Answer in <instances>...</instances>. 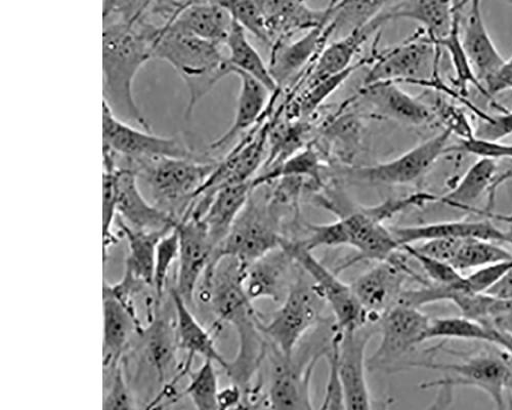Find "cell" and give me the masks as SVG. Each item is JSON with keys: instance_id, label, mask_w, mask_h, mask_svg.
I'll return each instance as SVG.
<instances>
[{"instance_id": "obj_1", "label": "cell", "mask_w": 512, "mask_h": 410, "mask_svg": "<svg viewBox=\"0 0 512 410\" xmlns=\"http://www.w3.org/2000/svg\"><path fill=\"white\" fill-rule=\"evenodd\" d=\"M428 202L425 192H416L401 198L387 199L371 207H357L339 214L337 221L329 224L307 225L308 236L298 240L309 251L319 248L350 246L357 257L339 266L336 273L360 261L382 262L392 258L402 248L390 228L384 226L400 213L421 208Z\"/></svg>"}, {"instance_id": "obj_2", "label": "cell", "mask_w": 512, "mask_h": 410, "mask_svg": "<svg viewBox=\"0 0 512 410\" xmlns=\"http://www.w3.org/2000/svg\"><path fill=\"white\" fill-rule=\"evenodd\" d=\"M161 28L142 17L134 24L103 26L104 103L119 119L152 132L134 96L139 71L153 59Z\"/></svg>"}, {"instance_id": "obj_3", "label": "cell", "mask_w": 512, "mask_h": 410, "mask_svg": "<svg viewBox=\"0 0 512 410\" xmlns=\"http://www.w3.org/2000/svg\"><path fill=\"white\" fill-rule=\"evenodd\" d=\"M153 59L167 62L184 80L189 91L185 112L187 121H190L198 102L222 78L231 74L227 57L219 45L170 27L161 29Z\"/></svg>"}, {"instance_id": "obj_4", "label": "cell", "mask_w": 512, "mask_h": 410, "mask_svg": "<svg viewBox=\"0 0 512 410\" xmlns=\"http://www.w3.org/2000/svg\"><path fill=\"white\" fill-rule=\"evenodd\" d=\"M218 163L203 158L159 156L134 162L126 168L133 170L145 184L156 207L180 221Z\"/></svg>"}, {"instance_id": "obj_5", "label": "cell", "mask_w": 512, "mask_h": 410, "mask_svg": "<svg viewBox=\"0 0 512 410\" xmlns=\"http://www.w3.org/2000/svg\"><path fill=\"white\" fill-rule=\"evenodd\" d=\"M282 208L271 197L256 201L250 196L211 261L233 257L249 266L280 248L286 239L281 230Z\"/></svg>"}, {"instance_id": "obj_6", "label": "cell", "mask_w": 512, "mask_h": 410, "mask_svg": "<svg viewBox=\"0 0 512 410\" xmlns=\"http://www.w3.org/2000/svg\"><path fill=\"white\" fill-rule=\"evenodd\" d=\"M326 305L310 276L300 267L280 308L268 322L262 320L269 345L292 357L297 345L321 320Z\"/></svg>"}, {"instance_id": "obj_7", "label": "cell", "mask_w": 512, "mask_h": 410, "mask_svg": "<svg viewBox=\"0 0 512 410\" xmlns=\"http://www.w3.org/2000/svg\"><path fill=\"white\" fill-rule=\"evenodd\" d=\"M442 49L437 47L422 28L403 43L371 57L370 70L363 86L380 81H394L426 87L439 80Z\"/></svg>"}, {"instance_id": "obj_8", "label": "cell", "mask_w": 512, "mask_h": 410, "mask_svg": "<svg viewBox=\"0 0 512 410\" xmlns=\"http://www.w3.org/2000/svg\"><path fill=\"white\" fill-rule=\"evenodd\" d=\"M414 367L433 369L445 375L441 380L421 384L422 390L440 389L447 393L457 387H474L488 394L496 408H505V393L512 381V371L503 356L480 353L458 363L429 361L418 362Z\"/></svg>"}, {"instance_id": "obj_9", "label": "cell", "mask_w": 512, "mask_h": 410, "mask_svg": "<svg viewBox=\"0 0 512 410\" xmlns=\"http://www.w3.org/2000/svg\"><path fill=\"white\" fill-rule=\"evenodd\" d=\"M103 142L117 167H127L141 160L167 156L179 158H202L183 137H160L139 130L130 123L116 117L110 108L103 105Z\"/></svg>"}, {"instance_id": "obj_10", "label": "cell", "mask_w": 512, "mask_h": 410, "mask_svg": "<svg viewBox=\"0 0 512 410\" xmlns=\"http://www.w3.org/2000/svg\"><path fill=\"white\" fill-rule=\"evenodd\" d=\"M314 282L316 289L331 308L334 328L340 332L355 331L372 322L369 314L358 301L352 284L344 282L335 271L323 265L297 240L285 239L282 244ZM375 323V322H373Z\"/></svg>"}, {"instance_id": "obj_11", "label": "cell", "mask_w": 512, "mask_h": 410, "mask_svg": "<svg viewBox=\"0 0 512 410\" xmlns=\"http://www.w3.org/2000/svg\"><path fill=\"white\" fill-rule=\"evenodd\" d=\"M452 132L445 129L404 154L367 167L346 166L341 175L359 183L379 186H406L420 181L445 154Z\"/></svg>"}, {"instance_id": "obj_12", "label": "cell", "mask_w": 512, "mask_h": 410, "mask_svg": "<svg viewBox=\"0 0 512 410\" xmlns=\"http://www.w3.org/2000/svg\"><path fill=\"white\" fill-rule=\"evenodd\" d=\"M431 320L420 309L404 305H396L384 314L378 322L380 344L367 360L369 371H397L398 363L426 342Z\"/></svg>"}, {"instance_id": "obj_13", "label": "cell", "mask_w": 512, "mask_h": 410, "mask_svg": "<svg viewBox=\"0 0 512 410\" xmlns=\"http://www.w3.org/2000/svg\"><path fill=\"white\" fill-rule=\"evenodd\" d=\"M403 255L401 248L392 258L378 262L352 283L358 301L372 322L378 323L384 314L398 304L408 279L420 284L431 282L414 272Z\"/></svg>"}, {"instance_id": "obj_14", "label": "cell", "mask_w": 512, "mask_h": 410, "mask_svg": "<svg viewBox=\"0 0 512 410\" xmlns=\"http://www.w3.org/2000/svg\"><path fill=\"white\" fill-rule=\"evenodd\" d=\"M327 347L313 354L305 362L297 363L269 345L271 363L267 405L273 409H314L312 379L319 360L326 356Z\"/></svg>"}, {"instance_id": "obj_15", "label": "cell", "mask_w": 512, "mask_h": 410, "mask_svg": "<svg viewBox=\"0 0 512 410\" xmlns=\"http://www.w3.org/2000/svg\"><path fill=\"white\" fill-rule=\"evenodd\" d=\"M376 323L370 322L358 330L339 332L338 369L343 386L346 409L369 410L372 399L366 379V350L378 331Z\"/></svg>"}, {"instance_id": "obj_16", "label": "cell", "mask_w": 512, "mask_h": 410, "mask_svg": "<svg viewBox=\"0 0 512 410\" xmlns=\"http://www.w3.org/2000/svg\"><path fill=\"white\" fill-rule=\"evenodd\" d=\"M180 255L177 284L174 289L191 307L195 292L215 253L207 229L201 219L187 217L177 223Z\"/></svg>"}, {"instance_id": "obj_17", "label": "cell", "mask_w": 512, "mask_h": 410, "mask_svg": "<svg viewBox=\"0 0 512 410\" xmlns=\"http://www.w3.org/2000/svg\"><path fill=\"white\" fill-rule=\"evenodd\" d=\"M359 98L370 108L371 117L393 120L402 125L423 127L431 125L437 118L432 106L405 92L398 82L380 81L363 86Z\"/></svg>"}, {"instance_id": "obj_18", "label": "cell", "mask_w": 512, "mask_h": 410, "mask_svg": "<svg viewBox=\"0 0 512 410\" xmlns=\"http://www.w3.org/2000/svg\"><path fill=\"white\" fill-rule=\"evenodd\" d=\"M468 2L469 0H400L384 10L373 24L380 28L390 21L411 20L417 22L435 44L450 33L456 19L461 15L462 8Z\"/></svg>"}, {"instance_id": "obj_19", "label": "cell", "mask_w": 512, "mask_h": 410, "mask_svg": "<svg viewBox=\"0 0 512 410\" xmlns=\"http://www.w3.org/2000/svg\"><path fill=\"white\" fill-rule=\"evenodd\" d=\"M300 266L285 248L268 253L248 266L245 291L249 299L282 303L290 291Z\"/></svg>"}, {"instance_id": "obj_20", "label": "cell", "mask_w": 512, "mask_h": 410, "mask_svg": "<svg viewBox=\"0 0 512 410\" xmlns=\"http://www.w3.org/2000/svg\"><path fill=\"white\" fill-rule=\"evenodd\" d=\"M117 216L128 226L155 231L176 227V218L162 211L143 194L136 173L116 166Z\"/></svg>"}, {"instance_id": "obj_21", "label": "cell", "mask_w": 512, "mask_h": 410, "mask_svg": "<svg viewBox=\"0 0 512 410\" xmlns=\"http://www.w3.org/2000/svg\"><path fill=\"white\" fill-rule=\"evenodd\" d=\"M333 36L329 23L315 27L296 40L280 39L272 46L269 65L278 89L300 73L306 65L319 55L328 39Z\"/></svg>"}, {"instance_id": "obj_22", "label": "cell", "mask_w": 512, "mask_h": 410, "mask_svg": "<svg viewBox=\"0 0 512 410\" xmlns=\"http://www.w3.org/2000/svg\"><path fill=\"white\" fill-rule=\"evenodd\" d=\"M483 221H447L413 226L390 227L392 233L402 245L416 244L436 238H479L512 245V234L501 231L492 220Z\"/></svg>"}, {"instance_id": "obj_23", "label": "cell", "mask_w": 512, "mask_h": 410, "mask_svg": "<svg viewBox=\"0 0 512 410\" xmlns=\"http://www.w3.org/2000/svg\"><path fill=\"white\" fill-rule=\"evenodd\" d=\"M469 10L461 33L462 45L473 68L484 86L505 62L497 50L486 26L482 0H469Z\"/></svg>"}, {"instance_id": "obj_24", "label": "cell", "mask_w": 512, "mask_h": 410, "mask_svg": "<svg viewBox=\"0 0 512 410\" xmlns=\"http://www.w3.org/2000/svg\"><path fill=\"white\" fill-rule=\"evenodd\" d=\"M172 294L175 311V331L179 350L188 353L186 362L182 365V373L187 376L192 369L194 357L201 356L203 359H210L219 364L226 371L229 361L226 360L216 347L211 332L199 323L190 310V306L174 289Z\"/></svg>"}, {"instance_id": "obj_25", "label": "cell", "mask_w": 512, "mask_h": 410, "mask_svg": "<svg viewBox=\"0 0 512 410\" xmlns=\"http://www.w3.org/2000/svg\"><path fill=\"white\" fill-rule=\"evenodd\" d=\"M273 40L285 39L298 31H309L328 23L331 6L325 10H312L306 0H259ZM272 45V46H273Z\"/></svg>"}, {"instance_id": "obj_26", "label": "cell", "mask_w": 512, "mask_h": 410, "mask_svg": "<svg viewBox=\"0 0 512 410\" xmlns=\"http://www.w3.org/2000/svg\"><path fill=\"white\" fill-rule=\"evenodd\" d=\"M232 25L231 15L215 0H195L166 27L222 46L226 44Z\"/></svg>"}, {"instance_id": "obj_27", "label": "cell", "mask_w": 512, "mask_h": 410, "mask_svg": "<svg viewBox=\"0 0 512 410\" xmlns=\"http://www.w3.org/2000/svg\"><path fill=\"white\" fill-rule=\"evenodd\" d=\"M253 192L251 182L228 185L209 200L200 218L215 249L225 240Z\"/></svg>"}, {"instance_id": "obj_28", "label": "cell", "mask_w": 512, "mask_h": 410, "mask_svg": "<svg viewBox=\"0 0 512 410\" xmlns=\"http://www.w3.org/2000/svg\"><path fill=\"white\" fill-rule=\"evenodd\" d=\"M104 300V346L103 365L109 368L121 363L122 355L133 333L143 335L139 317L128 310L121 302L103 294Z\"/></svg>"}, {"instance_id": "obj_29", "label": "cell", "mask_w": 512, "mask_h": 410, "mask_svg": "<svg viewBox=\"0 0 512 410\" xmlns=\"http://www.w3.org/2000/svg\"><path fill=\"white\" fill-rule=\"evenodd\" d=\"M240 79V92L236 114L229 130L209 145V150L218 151L230 144L237 136L252 128L266 109L271 93L261 81L249 74L233 69Z\"/></svg>"}, {"instance_id": "obj_30", "label": "cell", "mask_w": 512, "mask_h": 410, "mask_svg": "<svg viewBox=\"0 0 512 410\" xmlns=\"http://www.w3.org/2000/svg\"><path fill=\"white\" fill-rule=\"evenodd\" d=\"M377 30L378 28L371 22L362 29L355 30L346 36L335 38L330 45L325 46L316 59L309 85L351 68L355 64L354 60L363 45Z\"/></svg>"}, {"instance_id": "obj_31", "label": "cell", "mask_w": 512, "mask_h": 410, "mask_svg": "<svg viewBox=\"0 0 512 410\" xmlns=\"http://www.w3.org/2000/svg\"><path fill=\"white\" fill-rule=\"evenodd\" d=\"M115 225L128 243L125 270L130 271L148 286H152L157 245L160 239L175 227L155 231L139 230L128 226L118 216Z\"/></svg>"}, {"instance_id": "obj_32", "label": "cell", "mask_w": 512, "mask_h": 410, "mask_svg": "<svg viewBox=\"0 0 512 410\" xmlns=\"http://www.w3.org/2000/svg\"><path fill=\"white\" fill-rule=\"evenodd\" d=\"M496 176L497 161L479 158L448 193L439 196L438 202L462 212L477 208L476 203L488 195Z\"/></svg>"}, {"instance_id": "obj_33", "label": "cell", "mask_w": 512, "mask_h": 410, "mask_svg": "<svg viewBox=\"0 0 512 410\" xmlns=\"http://www.w3.org/2000/svg\"><path fill=\"white\" fill-rule=\"evenodd\" d=\"M246 32L241 25L233 20V25L225 44L229 51L227 60L231 71L236 69L249 74L261 81L271 93H274L278 90L276 81L260 53L251 45Z\"/></svg>"}, {"instance_id": "obj_34", "label": "cell", "mask_w": 512, "mask_h": 410, "mask_svg": "<svg viewBox=\"0 0 512 410\" xmlns=\"http://www.w3.org/2000/svg\"><path fill=\"white\" fill-rule=\"evenodd\" d=\"M330 6L329 25L339 38L366 27L390 4L389 0H331Z\"/></svg>"}, {"instance_id": "obj_35", "label": "cell", "mask_w": 512, "mask_h": 410, "mask_svg": "<svg viewBox=\"0 0 512 410\" xmlns=\"http://www.w3.org/2000/svg\"><path fill=\"white\" fill-rule=\"evenodd\" d=\"M323 169L319 153L309 147L294 153L260 177L253 178L251 186L255 190L283 178H300L309 180L315 186L322 187L324 185L322 180Z\"/></svg>"}, {"instance_id": "obj_36", "label": "cell", "mask_w": 512, "mask_h": 410, "mask_svg": "<svg viewBox=\"0 0 512 410\" xmlns=\"http://www.w3.org/2000/svg\"><path fill=\"white\" fill-rule=\"evenodd\" d=\"M146 337V352L148 360L155 368L159 381H166L167 372L177 364V350L175 324H169L164 319L151 317V323L144 331Z\"/></svg>"}, {"instance_id": "obj_37", "label": "cell", "mask_w": 512, "mask_h": 410, "mask_svg": "<svg viewBox=\"0 0 512 410\" xmlns=\"http://www.w3.org/2000/svg\"><path fill=\"white\" fill-rule=\"evenodd\" d=\"M436 339L481 341L499 346L500 333L471 318L444 317L432 319L426 333V342Z\"/></svg>"}, {"instance_id": "obj_38", "label": "cell", "mask_w": 512, "mask_h": 410, "mask_svg": "<svg viewBox=\"0 0 512 410\" xmlns=\"http://www.w3.org/2000/svg\"><path fill=\"white\" fill-rule=\"evenodd\" d=\"M435 45L449 54L455 72L454 85L464 98L468 94L469 86H473L488 98L487 92L479 80L471 61H469L461 40V15L456 19L450 33L436 41ZM489 99V98H488Z\"/></svg>"}, {"instance_id": "obj_39", "label": "cell", "mask_w": 512, "mask_h": 410, "mask_svg": "<svg viewBox=\"0 0 512 410\" xmlns=\"http://www.w3.org/2000/svg\"><path fill=\"white\" fill-rule=\"evenodd\" d=\"M326 129L325 137L331 150L343 160L346 166H350V162L361 147L362 119L355 114L343 115L331 121Z\"/></svg>"}, {"instance_id": "obj_40", "label": "cell", "mask_w": 512, "mask_h": 410, "mask_svg": "<svg viewBox=\"0 0 512 410\" xmlns=\"http://www.w3.org/2000/svg\"><path fill=\"white\" fill-rule=\"evenodd\" d=\"M216 364L210 359H204L197 371L193 372L191 369L187 375L189 384L184 392L180 393L179 399L189 397L199 410L219 409L220 385Z\"/></svg>"}, {"instance_id": "obj_41", "label": "cell", "mask_w": 512, "mask_h": 410, "mask_svg": "<svg viewBox=\"0 0 512 410\" xmlns=\"http://www.w3.org/2000/svg\"><path fill=\"white\" fill-rule=\"evenodd\" d=\"M512 259V253L496 242L479 239H464L451 265L459 272L476 270L491 264Z\"/></svg>"}, {"instance_id": "obj_42", "label": "cell", "mask_w": 512, "mask_h": 410, "mask_svg": "<svg viewBox=\"0 0 512 410\" xmlns=\"http://www.w3.org/2000/svg\"><path fill=\"white\" fill-rule=\"evenodd\" d=\"M232 19L263 43L273 45L266 17L259 0H215Z\"/></svg>"}, {"instance_id": "obj_43", "label": "cell", "mask_w": 512, "mask_h": 410, "mask_svg": "<svg viewBox=\"0 0 512 410\" xmlns=\"http://www.w3.org/2000/svg\"><path fill=\"white\" fill-rule=\"evenodd\" d=\"M370 63L366 58L355 63L348 70L326 77L308 86L306 93L297 104L298 115L307 117L313 114L344 82L361 66Z\"/></svg>"}, {"instance_id": "obj_44", "label": "cell", "mask_w": 512, "mask_h": 410, "mask_svg": "<svg viewBox=\"0 0 512 410\" xmlns=\"http://www.w3.org/2000/svg\"><path fill=\"white\" fill-rule=\"evenodd\" d=\"M104 167L103 237L104 258H106L109 246L118 241V237L112 231L117 217L116 164L107 150H104Z\"/></svg>"}, {"instance_id": "obj_45", "label": "cell", "mask_w": 512, "mask_h": 410, "mask_svg": "<svg viewBox=\"0 0 512 410\" xmlns=\"http://www.w3.org/2000/svg\"><path fill=\"white\" fill-rule=\"evenodd\" d=\"M179 255L180 235L176 225L172 231H169L160 239L157 245L152 287L158 304L165 291L169 270L178 261Z\"/></svg>"}, {"instance_id": "obj_46", "label": "cell", "mask_w": 512, "mask_h": 410, "mask_svg": "<svg viewBox=\"0 0 512 410\" xmlns=\"http://www.w3.org/2000/svg\"><path fill=\"white\" fill-rule=\"evenodd\" d=\"M402 250L408 257L413 258L419 263L426 277H428L432 283L454 286L462 292L465 276L450 263L424 256L416 252L410 244L402 245Z\"/></svg>"}, {"instance_id": "obj_47", "label": "cell", "mask_w": 512, "mask_h": 410, "mask_svg": "<svg viewBox=\"0 0 512 410\" xmlns=\"http://www.w3.org/2000/svg\"><path fill=\"white\" fill-rule=\"evenodd\" d=\"M104 376L103 408L106 410L135 408L133 396L124 379L121 363L104 368Z\"/></svg>"}, {"instance_id": "obj_48", "label": "cell", "mask_w": 512, "mask_h": 410, "mask_svg": "<svg viewBox=\"0 0 512 410\" xmlns=\"http://www.w3.org/2000/svg\"><path fill=\"white\" fill-rule=\"evenodd\" d=\"M338 341L339 332L334 328V334L325 356L328 361L329 374L320 409H346L343 386H341L338 369Z\"/></svg>"}, {"instance_id": "obj_49", "label": "cell", "mask_w": 512, "mask_h": 410, "mask_svg": "<svg viewBox=\"0 0 512 410\" xmlns=\"http://www.w3.org/2000/svg\"><path fill=\"white\" fill-rule=\"evenodd\" d=\"M447 153H465L495 161L512 159V144L483 140L473 136L467 139H460L455 146H448L445 154Z\"/></svg>"}, {"instance_id": "obj_50", "label": "cell", "mask_w": 512, "mask_h": 410, "mask_svg": "<svg viewBox=\"0 0 512 410\" xmlns=\"http://www.w3.org/2000/svg\"><path fill=\"white\" fill-rule=\"evenodd\" d=\"M152 0H104L103 26L114 23L134 24L147 12Z\"/></svg>"}, {"instance_id": "obj_51", "label": "cell", "mask_w": 512, "mask_h": 410, "mask_svg": "<svg viewBox=\"0 0 512 410\" xmlns=\"http://www.w3.org/2000/svg\"><path fill=\"white\" fill-rule=\"evenodd\" d=\"M510 269H512V259L476 269L474 273L465 276L462 293L485 294Z\"/></svg>"}, {"instance_id": "obj_52", "label": "cell", "mask_w": 512, "mask_h": 410, "mask_svg": "<svg viewBox=\"0 0 512 410\" xmlns=\"http://www.w3.org/2000/svg\"><path fill=\"white\" fill-rule=\"evenodd\" d=\"M512 135V111L479 117L474 136L489 141H502Z\"/></svg>"}, {"instance_id": "obj_53", "label": "cell", "mask_w": 512, "mask_h": 410, "mask_svg": "<svg viewBox=\"0 0 512 410\" xmlns=\"http://www.w3.org/2000/svg\"><path fill=\"white\" fill-rule=\"evenodd\" d=\"M464 239L458 238H436L419 242L421 244H410L413 249L424 255L443 262L452 263L456 257Z\"/></svg>"}, {"instance_id": "obj_54", "label": "cell", "mask_w": 512, "mask_h": 410, "mask_svg": "<svg viewBox=\"0 0 512 410\" xmlns=\"http://www.w3.org/2000/svg\"><path fill=\"white\" fill-rule=\"evenodd\" d=\"M489 100L496 102L494 97L512 91V57L484 82Z\"/></svg>"}, {"instance_id": "obj_55", "label": "cell", "mask_w": 512, "mask_h": 410, "mask_svg": "<svg viewBox=\"0 0 512 410\" xmlns=\"http://www.w3.org/2000/svg\"><path fill=\"white\" fill-rule=\"evenodd\" d=\"M243 399L242 389L232 383L225 389L220 390L218 398L219 409L243 408Z\"/></svg>"}, {"instance_id": "obj_56", "label": "cell", "mask_w": 512, "mask_h": 410, "mask_svg": "<svg viewBox=\"0 0 512 410\" xmlns=\"http://www.w3.org/2000/svg\"><path fill=\"white\" fill-rule=\"evenodd\" d=\"M498 300H512V269L485 293Z\"/></svg>"}, {"instance_id": "obj_57", "label": "cell", "mask_w": 512, "mask_h": 410, "mask_svg": "<svg viewBox=\"0 0 512 410\" xmlns=\"http://www.w3.org/2000/svg\"><path fill=\"white\" fill-rule=\"evenodd\" d=\"M512 181V166L509 167L505 172H503L500 175H497L492 183V186L488 192V202L486 211H493L495 200H496V193L497 190L505 183Z\"/></svg>"}, {"instance_id": "obj_58", "label": "cell", "mask_w": 512, "mask_h": 410, "mask_svg": "<svg viewBox=\"0 0 512 410\" xmlns=\"http://www.w3.org/2000/svg\"><path fill=\"white\" fill-rule=\"evenodd\" d=\"M467 213H471L486 219H490L492 221L502 222L512 227V215L496 214L493 213V211H486L479 208H473L469 210Z\"/></svg>"}, {"instance_id": "obj_59", "label": "cell", "mask_w": 512, "mask_h": 410, "mask_svg": "<svg viewBox=\"0 0 512 410\" xmlns=\"http://www.w3.org/2000/svg\"><path fill=\"white\" fill-rule=\"evenodd\" d=\"M502 302H503L504 307H505L507 310L512 311V300H508V301H504V300H502Z\"/></svg>"}]
</instances>
